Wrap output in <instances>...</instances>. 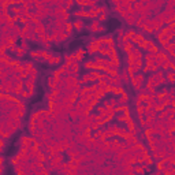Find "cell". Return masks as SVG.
Here are the masks:
<instances>
[{
	"instance_id": "26",
	"label": "cell",
	"mask_w": 175,
	"mask_h": 175,
	"mask_svg": "<svg viewBox=\"0 0 175 175\" xmlns=\"http://www.w3.org/2000/svg\"><path fill=\"white\" fill-rule=\"evenodd\" d=\"M58 18H59V19H62V21H64V22H67L68 18H70V12H68L67 10H64V11L62 12V14H60Z\"/></svg>"
},
{
	"instance_id": "35",
	"label": "cell",
	"mask_w": 175,
	"mask_h": 175,
	"mask_svg": "<svg viewBox=\"0 0 175 175\" xmlns=\"http://www.w3.org/2000/svg\"><path fill=\"white\" fill-rule=\"evenodd\" d=\"M175 0H167V8H174Z\"/></svg>"
},
{
	"instance_id": "19",
	"label": "cell",
	"mask_w": 175,
	"mask_h": 175,
	"mask_svg": "<svg viewBox=\"0 0 175 175\" xmlns=\"http://www.w3.org/2000/svg\"><path fill=\"white\" fill-rule=\"evenodd\" d=\"M130 40H131V43H133V44H137V43H139V41H144V40H145V37H144L142 33H135L134 36L130 38Z\"/></svg>"
},
{
	"instance_id": "25",
	"label": "cell",
	"mask_w": 175,
	"mask_h": 175,
	"mask_svg": "<svg viewBox=\"0 0 175 175\" xmlns=\"http://www.w3.org/2000/svg\"><path fill=\"white\" fill-rule=\"evenodd\" d=\"M64 33H67L68 36H71L73 33H74V29H73V23H70V22H66V25H64Z\"/></svg>"
},
{
	"instance_id": "3",
	"label": "cell",
	"mask_w": 175,
	"mask_h": 175,
	"mask_svg": "<svg viewBox=\"0 0 175 175\" xmlns=\"http://www.w3.org/2000/svg\"><path fill=\"white\" fill-rule=\"evenodd\" d=\"M60 60H62L60 55H56V53H52V52H51V56L48 58L47 63L51 64V66H58V64L60 63Z\"/></svg>"
},
{
	"instance_id": "22",
	"label": "cell",
	"mask_w": 175,
	"mask_h": 175,
	"mask_svg": "<svg viewBox=\"0 0 175 175\" xmlns=\"http://www.w3.org/2000/svg\"><path fill=\"white\" fill-rule=\"evenodd\" d=\"M85 138H86V137H85V135L82 134L81 131H78V133H75V134H74V139H75L77 144H81V145H82V142L85 141Z\"/></svg>"
},
{
	"instance_id": "30",
	"label": "cell",
	"mask_w": 175,
	"mask_h": 175,
	"mask_svg": "<svg viewBox=\"0 0 175 175\" xmlns=\"http://www.w3.org/2000/svg\"><path fill=\"white\" fill-rule=\"evenodd\" d=\"M135 26L138 29H141V30H144V28H145V21L141 19V18H137V22H135Z\"/></svg>"
},
{
	"instance_id": "20",
	"label": "cell",
	"mask_w": 175,
	"mask_h": 175,
	"mask_svg": "<svg viewBox=\"0 0 175 175\" xmlns=\"http://www.w3.org/2000/svg\"><path fill=\"white\" fill-rule=\"evenodd\" d=\"M166 81H168L170 84H174L175 81V74H174V70H167V74H166Z\"/></svg>"
},
{
	"instance_id": "7",
	"label": "cell",
	"mask_w": 175,
	"mask_h": 175,
	"mask_svg": "<svg viewBox=\"0 0 175 175\" xmlns=\"http://www.w3.org/2000/svg\"><path fill=\"white\" fill-rule=\"evenodd\" d=\"M116 100H118V104L119 105H123V104H127L129 103V95H127V92H122L119 95V97H116Z\"/></svg>"
},
{
	"instance_id": "34",
	"label": "cell",
	"mask_w": 175,
	"mask_h": 175,
	"mask_svg": "<svg viewBox=\"0 0 175 175\" xmlns=\"http://www.w3.org/2000/svg\"><path fill=\"white\" fill-rule=\"evenodd\" d=\"M105 19H107V14H99V16H97L99 22H104Z\"/></svg>"
},
{
	"instance_id": "17",
	"label": "cell",
	"mask_w": 175,
	"mask_h": 175,
	"mask_svg": "<svg viewBox=\"0 0 175 175\" xmlns=\"http://www.w3.org/2000/svg\"><path fill=\"white\" fill-rule=\"evenodd\" d=\"M137 14H133V15H127L124 19H126V23L129 25V26H134L135 25V22H137Z\"/></svg>"
},
{
	"instance_id": "27",
	"label": "cell",
	"mask_w": 175,
	"mask_h": 175,
	"mask_svg": "<svg viewBox=\"0 0 175 175\" xmlns=\"http://www.w3.org/2000/svg\"><path fill=\"white\" fill-rule=\"evenodd\" d=\"M116 34H118V43H120V41H122V38L124 37V34H126V32H124L123 28H119L118 30H116Z\"/></svg>"
},
{
	"instance_id": "2",
	"label": "cell",
	"mask_w": 175,
	"mask_h": 175,
	"mask_svg": "<svg viewBox=\"0 0 175 175\" xmlns=\"http://www.w3.org/2000/svg\"><path fill=\"white\" fill-rule=\"evenodd\" d=\"M116 105H118V100H116V97H112V99H105L103 100V107H105L107 110H112V108H115Z\"/></svg>"
},
{
	"instance_id": "37",
	"label": "cell",
	"mask_w": 175,
	"mask_h": 175,
	"mask_svg": "<svg viewBox=\"0 0 175 175\" xmlns=\"http://www.w3.org/2000/svg\"><path fill=\"white\" fill-rule=\"evenodd\" d=\"M105 32V28H104L103 25H100L99 26V30H97V33H104Z\"/></svg>"
},
{
	"instance_id": "18",
	"label": "cell",
	"mask_w": 175,
	"mask_h": 175,
	"mask_svg": "<svg viewBox=\"0 0 175 175\" xmlns=\"http://www.w3.org/2000/svg\"><path fill=\"white\" fill-rule=\"evenodd\" d=\"M12 126L15 127V130H21V129L23 127V123H22V118H15V119H12Z\"/></svg>"
},
{
	"instance_id": "23",
	"label": "cell",
	"mask_w": 175,
	"mask_h": 175,
	"mask_svg": "<svg viewBox=\"0 0 175 175\" xmlns=\"http://www.w3.org/2000/svg\"><path fill=\"white\" fill-rule=\"evenodd\" d=\"M26 51H28V49H25V48H22V47H19V45H18V48H16V52L14 53V55H15L18 59H22V58L25 56V53H26Z\"/></svg>"
},
{
	"instance_id": "13",
	"label": "cell",
	"mask_w": 175,
	"mask_h": 175,
	"mask_svg": "<svg viewBox=\"0 0 175 175\" xmlns=\"http://www.w3.org/2000/svg\"><path fill=\"white\" fill-rule=\"evenodd\" d=\"M119 77H120V80H122V82H124V84H130V74L127 73L126 68H123V70L120 71Z\"/></svg>"
},
{
	"instance_id": "24",
	"label": "cell",
	"mask_w": 175,
	"mask_h": 175,
	"mask_svg": "<svg viewBox=\"0 0 175 175\" xmlns=\"http://www.w3.org/2000/svg\"><path fill=\"white\" fill-rule=\"evenodd\" d=\"M99 26H100V22L97 19H93V22H92V25L89 26V30H90L92 33H97V30H99Z\"/></svg>"
},
{
	"instance_id": "16",
	"label": "cell",
	"mask_w": 175,
	"mask_h": 175,
	"mask_svg": "<svg viewBox=\"0 0 175 175\" xmlns=\"http://www.w3.org/2000/svg\"><path fill=\"white\" fill-rule=\"evenodd\" d=\"M129 53L134 56L135 59H141V58H142V49H139L138 47H134Z\"/></svg>"
},
{
	"instance_id": "33",
	"label": "cell",
	"mask_w": 175,
	"mask_h": 175,
	"mask_svg": "<svg viewBox=\"0 0 175 175\" xmlns=\"http://www.w3.org/2000/svg\"><path fill=\"white\" fill-rule=\"evenodd\" d=\"M19 47L25 48V49H28V48H29V44H28V40H26V38H21V44H19Z\"/></svg>"
},
{
	"instance_id": "10",
	"label": "cell",
	"mask_w": 175,
	"mask_h": 175,
	"mask_svg": "<svg viewBox=\"0 0 175 175\" xmlns=\"http://www.w3.org/2000/svg\"><path fill=\"white\" fill-rule=\"evenodd\" d=\"M33 30H34V33H36L37 36H40V34H47V28H45V25L44 23H40L37 25V26H34L33 28Z\"/></svg>"
},
{
	"instance_id": "5",
	"label": "cell",
	"mask_w": 175,
	"mask_h": 175,
	"mask_svg": "<svg viewBox=\"0 0 175 175\" xmlns=\"http://www.w3.org/2000/svg\"><path fill=\"white\" fill-rule=\"evenodd\" d=\"M84 26H85V22L82 18H77V19L73 22V29L77 30V32H81V30L84 29Z\"/></svg>"
},
{
	"instance_id": "11",
	"label": "cell",
	"mask_w": 175,
	"mask_h": 175,
	"mask_svg": "<svg viewBox=\"0 0 175 175\" xmlns=\"http://www.w3.org/2000/svg\"><path fill=\"white\" fill-rule=\"evenodd\" d=\"M73 15L75 16V18H82V19H84V18H88V10L85 7H81L80 10L75 11Z\"/></svg>"
},
{
	"instance_id": "9",
	"label": "cell",
	"mask_w": 175,
	"mask_h": 175,
	"mask_svg": "<svg viewBox=\"0 0 175 175\" xmlns=\"http://www.w3.org/2000/svg\"><path fill=\"white\" fill-rule=\"evenodd\" d=\"M114 118H115L118 122H124L126 119L130 118V112H116Z\"/></svg>"
},
{
	"instance_id": "36",
	"label": "cell",
	"mask_w": 175,
	"mask_h": 175,
	"mask_svg": "<svg viewBox=\"0 0 175 175\" xmlns=\"http://www.w3.org/2000/svg\"><path fill=\"white\" fill-rule=\"evenodd\" d=\"M103 172H111L112 171V168L110 167V166H107V167H103V170H101Z\"/></svg>"
},
{
	"instance_id": "14",
	"label": "cell",
	"mask_w": 175,
	"mask_h": 175,
	"mask_svg": "<svg viewBox=\"0 0 175 175\" xmlns=\"http://www.w3.org/2000/svg\"><path fill=\"white\" fill-rule=\"evenodd\" d=\"M108 84L114 85V86H122V80H120L119 74H118L116 77H111V78L108 80Z\"/></svg>"
},
{
	"instance_id": "31",
	"label": "cell",
	"mask_w": 175,
	"mask_h": 175,
	"mask_svg": "<svg viewBox=\"0 0 175 175\" xmlns=\"http://www.w3.org/2000/svg\"><path fill=\"white\" fill-rule=\"evenodd\" d=\"M97 11H99V14H108V7L107 6H97Z\"/></svg>"
},
{
	"instance_id": "15",
	"label": "cell",
	"mask_w": 175,
	"mask_h": 175,
	"mask_svg": "<svg viewBox=\"0 0 175 175\" xmlns=\"http://www.w3.org/2000/svg\"><path fill=\"white\" fill-rule=\"evenodd\" d=\"M145 99H147V96L145 95H141L138 92V95H137V97H135V107H139V105H142V104H145Z\"/></svg>"
},
{
	"instance_id": "21",
	"label": "cell",
	"mask_w": 175,
	"mask_h": 175,
	"mask_svg": "<svg viewBox=\"0 0 175 175\" xmlns=\"http://www.w3.org/2000/svg\"><path fill=\"white\" fill-rule=\"evenodd\" d=\"M124 123H126V126H124V127L127 129L129 131H133L135 129V123H134V120L131 119V118H129V119L124 120Z\"/></svg>"
},
{
	"instance_id": "29",
	"label": "cell",
	"mask_w": 175,
	"mask_h": 175,
	"mask_svg": "<svg viewBox=\"0 0 175 175\" xmlns=\"http://www.w3.org/2000/svg\"><path fill=\"white\" fill-rule=\"evenodd\" d=\"M82 145H84L85 149H92V137H89V138H85V141L82 142Z\"/></svg>"
},
{
	"instance_id": "4",
	"label": "cell",
	"mask_w": 175,
	"mask_h": 175,
	"mask_svg": "<svg viewBox=\"0 0 175 175\" xmlns=\"http://www.w3.org/2000/svg\"><path fill=\"white\" fill-rule=\"evenodd\" d=\"M16 111H18V116H19V118H23V116L26 115V105H25V103H22V100H18Z\"/></svg>"
},
{
	"instance_id": "28",
	"label": "cell",
	"mask_w": 175,
	"mask_h": 175,
	"mask_svg": "<svg viewBox=\"0 0 175 175\" xmlns=\"http://www.w3.org/2000/svg\"><path fill=\"white\" fill-rule=\"evenodd\" d=\"M123 92V89H122V86H114L112 85V90H111V93H114L115 96H119L120 93Z\"/></svg>"
},
{
	"instance_id": "32",
	"label": "cell",
	"mask_w": 175,
	"mask_h": 175,
	"mask_svg": "<svg viewBox=\"0 0 175 175\" xmlns=\"http://www.w3.org/2000/svg\"><path fill=\"white\" fill-rule=\"evenodd\" d=\"M75 3V1H74V0H66V4H64V10H70V8L73 7V4Z\"/></svg>"
},
{
	"instance_id": "8",
	"label": "cell",
	"mask_w": 175,
	"mask_h": 175,
	"mask_svg": "<svg viewBox=\"0 0 175 175\" xmlns=\"http://www.w3.org/2000/svg\"><path fill=\"white\" fill-rule=\"evenodd\" d=\"M97 16H99V11H97V6L89 7V10H88V18H90V19H97Z\"/></svg>"
},
{
	"instance_id": "1",
	"label": "cell",
	"mask_w": 175,
	"mask_h": 175,
	"mask_svg": "<svg viewBox=\"0 0 175 175\" xmlns=\"http://www.w3.org/2000/svg\"><path fill=\"white\" fill-rule=\"evenodd\" d=\"M145 74L144 73H135L134 75L130 77V84L133 85L135 92H139L141 90V88L145 85Z\"/></svg>"
},
{
	"instance_id": "6",
	"label": "cell",
	"mask_w": 175,
	"mask_h": 175,
	"mask_svg": "<svg viewBox=\"0 0 175 175\" xmlns=\"http://www.w3.org/2000/svg\"><path fill=\"white\" fill-rule=\"evenodd\" d=\"M84 67L86 68V70H100L99 64L96 63L95 60H86L84 63ZM100 71H101V70H100Z\"/></svg>"
},
{
	"instance_id": "12",
	"label": "cell",
	"mask_w": 175,
	"mask_h": 175,
	"mask_svg": "<svg viewBox=\"0 0 175 175\" xmlns=\"http://www.w3.org/2000/svg\"><path fill=\"white\" fill-rule=\"evenodd\" d=\"M37 78H38V70H37L36 67H33L32 70L29 71V74H28V80L33 81V82H36Z\"/></svg>"
},
{
	"instance_id": "38",
	"label": "cell",
	"mask_w": 175,
	"mask_h": 175,
	"mask_svg": "<svg viewBox=\"0 0 175 175\" xmlns=\"http://www.w3.org/2000/svg\"><path fill=\"white\" fill-rule=\"evenodd\" d=\"M4 157H3V156H0V166H4Z\"/></svg>"
}]
</instances>
